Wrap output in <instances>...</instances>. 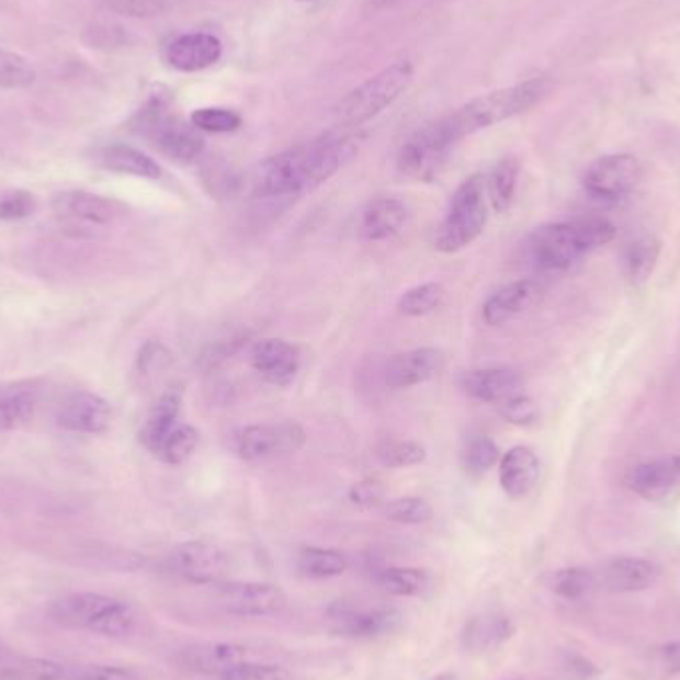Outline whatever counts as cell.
Here are the masks:
<instances>
[{
	"mask_svg": "<svg viewBox=\"0 0 680 680\" xmlns=\"http://www.w3.org/2000/svg\"><path fill=\"white\" fill-rule=\"evenodd\" d=\"M415 80V65L410 60H396L376 75L352 88L337 106V120L342 128H359L371 122L386 107L393 106Z\"/></svg>",
	"mask_w": 680,
	"mask_h": 680,
	"instance_id": "4",
	"label": "cell"
},
{
	"mask_svg": "<svg viewBox=\"0 0 680 680\" xmlns=\"http://www.w3.org/2000/svg\"><path fill=\"white\" fill-rule=\"evenodd\" d=\"M384 593L394 597H418L430 587V575L416 567H388L376 575Z\"/></svg>",
	"mask_w": 680,
	"mask_h": 680,
	"instance_id": "32",
	"label": "cell"
},
{
	"mask_svg": "<svg viewBox=\"0 0 680 680\" xmlns=\"http://www.w3.org/2000/svg\"><path fill=\"white\" fill-rule=\"evenodd\" d=\"M549 88L552 84L545 78H532L500 90H491L481 97L472 98L446 116L438 117L437 122L418 129L415 136L430 148L447 156V151L454 148L460 139L530 112L549 94Z\"/></svg>",
	"mask_w": 680,
	"mask_h": 680,
	"instance_id": "1",
	"label": "cell"
},
{
	"mask_svg": "<svg viewBox=\"0 0 680 680\" xmlns=\"http://www.w3.org/2000/svg\"><path fill=\"white\" fill-rule=\"evenodd\" d=\"M627 486L638 498L662 501L680 486V456L655 457L628 472Z\"/></svg>",
	"mask_w": 680,
	"mask_h": 680,
	"instance_id": "17",
	"label": "cell"
},
{
	"mask_svg": "<svg viewBox=\"0 0 680 680\" xmlns=\"http://www.w3.org/2000/svg\"><path fill=\"white\" fill-rule=\"evenodd\" d=\"M513 627L510 619L500 615H484L472 619L464 633V643L474 653H486L503 645L511 637Z\"/></svg>",
	"mask_w": 680,
	"mask_h": 680,
	"instance_id": "29",
	"label": "cell"
},
{
	"mask_svg": "<svg viewBox=\"0 0 680 680\" xmlns=\"http://www.w3.org/2000/svg\"><path fill=\"white\" fill-rule=\"evenodd\" d=\"M374 2H378L381 7H390L394 2H398V0H374Z\"/></svg>",
	"mask_w": 680,
	"mask_h": 680,
	"instance_id": "54",
	"label": "cell"
},
{
	"mask_svg": "<svg viewBox=\"0 0 680 680\" xmlns=\"http://www.w3.org/2000/svg\"><path fill=\"white\" fill-rule=\"evenodd\" d=\"M344 163H349L344 144L325 134L259 161L249 173V190L259 200L293 197L327 183Z\"/></svg>",
	"mask_w": 680,
	"mask_h": 680,
	"instance_id": "2",
	"label": "cell"
},
{
	"mask_svg": "<svg viewBox=\"0 0 680 680\" xmlns=\"http://www.w3.org/2000/svg\"><path fill=\"white\" fill-rule=\"evenodd\" d=\"M34 212H36V197L33 193L12 190L0 195V219L4 222H21L31 217Z\"/></svg>",
	"mask_w": 680,
	"mask_h": 680,
	"instance_id": "46",
	"label": "cell"
},
{
	"mask_svg": "<svg viewBox=\"0 0 680 680\" xmlns=\"http://www.w3.org/2000/svg\"><path fill=\"white\" fill-rule=\"evenodd\" d=\"M518 173L520 166L515 158H503L494 166V170L489 173L488 181V202L494 212H510L513 195H515V185H518Z\"/></svg>",
	"mask_w": 680,
	"mask_h": 680,
	"instance_id": "31",
	"label": "cell"
},
{
	"mask_svg": "<svg viewBox=\"0 0 680 680\" xmlns=\"http://www.w3.org/2000/svg\"><path fill=\"white\" fill-rule=\"evenodd\" d=\"M178 659L181 667L188 670L222 677L249 660V648L237 643H197L181 648Z\"/></svg>",
	"mask_w": 680,
	"mask_h": 680,
	"instance_id": "20",
	"label": "cell"
},
{
	"mask_svg": "<svg viewBox=\"0 0 680 680\" xmlns=\"http://www.w3.org/2000/svg\"><path fill=\"white\" fill-rule=\"evenodd\" d=\"M197 442H200V434L193 426H175L166 437V440L161 442L156 456L160 457L163 464L180 466L188 457L192 456L193 450L197 447Z\"/></svg>",
	"mask_w": 680,
	"mask_h": 680,
	"instance_id": "38",
	"label": "cell"
},
{
	"mask_svg": "<svg viewBox=\"0 0 680 680\" xmlns=\"http://www.w3.org/2000/svg\"><path fill=\"white\" fill-rule=\"evenodd\" d=\"M136 128L168 160L181 166L200 160L205 149V139L202 138L200 129L170 114V104L163 94L149 97L146 106L139 110L136 117Z\"/></svg>",
	"mask_w": 680,
	"mask_h": 680,
	"instance_id": "6",
	"label": "cell"
},
{
	"mask_svg": "<svg viewBox=\"0 0 680 680\" xmlns=\"http://www.w3.org/2000/svg\"><path fill=\"white\" fill-rule=\"evenodd\" d=\"M659 565L643 559V557H613L609 559L597 581H601L605 589L613 593H638L647 591L659 581Z\"/></svg>",
	"mask_w": 680,
	"mask_h": 680,
	"instance_id": "21",
	"label": "cell"
},
{
	"mask_svg": "<svg viewBox=\"0 0 680 680\" xmlns=\"http://www.w3.org/2000/svg\"><path fill=\"white\" fill-rule=\"evenodd\" d=\"M660 257V241L653 235L638 237L633 243L627 245L623 253V271L631 285L641 287L653 275L657 261Z\"/></svg>",
	"mask_w": 680,
	"mask_h": 680,
	"instance_id": "28",
	"label": "cell"
},
{
	"mask_svg": "<svg viewBox=\"0 0 680 680\" xmlns=\"http://www.w3.org/2000/svg\"><path fill=\"white\" fill-rule=\"evenodd\" d=\"M224 44L209 33L181 34L166 48L168 65L178 72H200L219 63Z\"/></svg>",
	"mask_w": 680,
	"mask_h": 680,
	"instance_id": "18",
	"label": "cell"
},
{
	"mask_svg": "<svg viewBox=\"0 0 680 680\" xmlns=\"http://www.w3.org/2000/svg\"><path fill=\"white\" fill-rule=\"evenodd\" d=\"M575 227H577V234H579V239L583 245L585 253L611 243L616 235L615 225L611 224L609 219H603V217L575 222Z\"/></svg>",
	"mask_w": 680,
	"mask_h": 680,
	"instance_id": "43",
	"label": "cell"
},
{
	"mask_svg": "<svg viewBox=\"0 0 680 680\" xmlns=\"http://www.w3.org/2000/svg\"><path fill=\"white\" fill-rule=\"evenodd\" d=\"M643 170L635 156L611 154L593 161L583 175L587 197L597 205H616L627 200L641 181Z\"/></svg>",
	"mask_w": 680,
	"mask_h": 680,
	"instance_id": "7",
	"label": "cell"
},
{
	"mask_svg": "<svg viewBox=\"0 0 680 680\" xmlns=\"http://www.w3.org/2000/svg\"><path fill=\"white\" fill-rule=\"evenodd\" d=\"M54 623L90 631L102 637H128L136 627L134 609L116 597L102 593H70L50 605Z\"/></svg>",
	"mask_w": 680,
	"mask_h": 680,
	"instance_id": "3",
	"label": "cell"
},
{
	"mask_svg": "<svg viewBox=\"0 0 680 680\" xmlns=\"http://www.w3.org/2000/svg\"><path fill=\"white\" fill-rule=\"evenodd\" d=\"M112 422V408L94 393H76L58 408L56 424L75 434H104Z\"/></svg>",
	"mask_w": 680,
	"mask_h": 680,
	"instance_id": "16",
	"label": "cell"
},
{
	"mask_svg": "<svg viewBox=\"0 0 680 680\" xmlns=\"http://www.w3.org/2000/svg\"><path fill=\"white\" fill-rule=\"evenodd\" d=\"M65 665L50 659H19L0 665V680H65Z\"/></svg>",
	"mask_w": 680,
	"mask_h": 680,
	"instance_id": "34",
	"label": "cell"
},
{
	"mask_svg": "<svg viewBox=\"0 0 680 680\" xmlns=\"http://www.w3.org/2000/svg\"><path fill=\"white\" fill-rule=\"evenodd\" d=\"M444 160H446V154H440L424 144L422 139L412 136L400 149L398 170L412 180L430 181L437 178Z\"/></svg>",
	"mask_w": 680,
	"mask_h": 680,
	"instance_id": "27",
	"label": "cell"
},
{
	"mask_svg": "<svg viewBox=\"0 0 680 680\" xmlns=\"http://www.w3.org/2000/svg\"><path fill=\"white\" fill-rule=\"evenodd\" d=\"M540 297V285L532 279H521L513 281L510 285L496 291L491 297L484 303L481 317L489 327H501L511 319L520 317L532 307L535 298Z\"/></svg>",
	"mask_w": 680,
	"mask_h": 680,
	"instance_id": "22",
	"label": "cell"
},
{
	"mask_svg": "<svg viewBox=\"0 0 680 680\" xmlns=\"http://www.w3.org/2000/svg\"><path fill=\"white\" fill-rule=\"evenodd\" d=\"M384 518L403 525H422L432 520V508L422 498H398L383 508Z\"/></svg>",
	"mask_w": 680,
	"mask_h": 680,
	"instance_id": "42",
	"label": "cell"
},
{
	"mask_svg": "<svg viewBox=\"0 0 680 680\" xmlns=\"http://www.w3.org/2000/svg\"><path fill=\"white\" fill-rule=\"evenodd\" d=\"M107 9L129 19H154L166 11V0H104Z\"/></svg>",
	"mask_w": 680,
	"mask_h": 680,
	"instance_id": "47",
	"label": "cell"
},
{
	"mask_svg": "<svg viewBox=\"0 0 680 680\" xmlns=\"http://www.w3.org/2000/svg\"><path fill=\"white\" fill-rule=\"evenodd\" d=\"M525 381L518 371L508 366H489L476 369L460 376V388L468 394L472 400L498 405L523 393Z\"/></svg>",
	"mask_w": 680,
	"mask_h": 680,
	"instance_id": "15",
	"label": "cell"
},
{
	"mask_svg": "<svg viewBox=\"0 0 680 680\" xmlns=\"http://www.w3.org/2000/svg\"><path fill=\"white\" fill-rule=\"evenodd\" d=\"M65 680H138V677L124 667L94 665V667L76 670L75 675L65 677Z\"/></svg>",
	"mask_w": 680,
	"mask_h": 680,
	"instance_id": "50",
	"label": "cell"
},
{
	"mask_svg": "<svg viewBox=\"0 0 680 680\" xmlns=\"http://www.w3.org/2000/svg\"><path fill=\"white\" fill-rule=\"evenodd\" d=\"M596 574L585 569V567H565L555 571L552 579V589L555 596L562 597L565 601H585L587 597L596 591Z\"/></svg>",
	"mask_w": 680,
	"mask_h": 680,
	"instance_id": "36",
	"label": "cell"
},
{
	"mask_svg": "<svg viewBox=\"0 0 680 680\" xmlns=\"http://www.w3.org/2000/svg\"><path fill=\"white\" fill-rule=\"evenodd\" d=\"M219 605L237 616H267L279 613L287 597L281 587L271 583L219 585Z\"/></svg>",
	"mask_w": 680,
	"mask_h": 680,
	"instance_id": "13",
	"label": "cell"
},
{
	"mask_svg": "<svg viewBox=\"0 0 680 680\" xmlns=\"http://www.w3.org/2000/svg\"><path fill=\"white\" fill-rule=\"evenodd\" d=\"M349 567L347 555L337 549L305 547L298 553V569L310 579H330L344 574Z\"/></svg>",
	"mask_w": 680,
	"mask_h": 680,
	"instance_id": "33",
	"label": "cell"
},
{
	"mask_svg": "<svg viewBox=\"0 0 680 680\" xmlns=\"http://www.w3.org/2000/svg\"><path fill=\"white\" fill-rule=\"evenodd\" d=\"M181 400L183 390L181 386H170L166 393L149 408L146 422L139 430L141 444L148 447L149 452H158L161 442L170 434L171 430L178 426V418L181 412Z\"/></svg>",
	"mask_w": 680,
	"mask_h": 680,
	"instance_id": "25",
	"label": "cell"
},
{
	"mask_svg": "<svg viewBox=\"0 0 680 680\" xmlns=\"http://www.w3.org/2000/svg\"><path fill=\"white\" fill-rule=\"evenodd\" d=\"M36 82L34 66L21 56L0 48V88L4 90H22Z\"/></svg>",
	"mask_w": 680,
	"mask_h": 680,
	"instance_id": "40",
	"label": "cell"
},
{
	"mask_svg": "<svg viewBox=\"0 0 680 680\" xmlns=\"http://www.w3.org/2000/svg\"><path fill=\"white\" fill-rule=\"evenodd\" d=\"M305 430L295 422L251 424L231 437V450L243 462H263L269 457L297 452L305 444Z\"/></svg>",
	"mask_w": 680,
	"mask_h": 680,
	"instance_id": "8",
	"label": "cell"
},
{
	"mask_svg": "<svg viewBox=\"0 0 680 680\" xmlns=\"http://www.w3.org/2000/svg\"><path fill=\"white\" fill-rule=\"evenodd\" d=\"M444 301H446L444 285L430 281L403 293V297L398 298V310L406 317H426L442 307Z\"/></svg>",
	"mask_w": 680,
	"mask_h": 680,
	"instance_id": "35",
	"label": "cell"
},
{
	"mask_svg": "<svg viewBox=\"0 0 680 680\" xmlns=\"http://www.w3.org/2000/svg\"><path fill=\"white\" fill-rule=\"evenodd\" d=\"M428 452L422 444L412 440H388L378 446L376 457L386 468H412L424 462Z\"/></svg>",
	"mask_w": 680,
	"mask_h": 680,
	"instance_id": "39",
	"label": "cell"
},
{
	"mask_svg": "<svg viewBox=\"0 0 680 680\" xmlns=\"http://www.w3.org/2000/svg\"><path fill=\"white\" fill-rule=\"evenodd\" d=\"M219 680H293V677L281 665L247 660V662H241L239 667L222 675Z\"/></svg>",
	"mask_w": 680,
	"mask_h": 680,
	"instance_id": "44",
	"label": "cell"
},
{
	"mask_svg": "<svg viewBox=\"0 0 680 680\" xmlns=\"http://www.w3.org/2000/svg\"><path fill=\"white\" fill-rule=\"evenodd\" d=\"M330 628L340 637L373 638L393 633L400 613L388 607H362L352 601H337L327 611Z\"/></svg>",
	"mask_w": 680,
	"mask_h": 680,
	"instance_id": "10",
	"label": "cell"
},
{
	"mask_svg": "<svg viewBox=\"0 0 680 680\" xmlns=\"http://www.w3.org/2000/svg\"><path fill=\"white\" fill-rule=\"evenodd\" d=\"M36 410L34 388L11 386L0 390V432L26 424Z\"/></svg>",
	"mask_w": 680,
	"mask_h": 680,
	"instance_id": "30",
	"label": "cell"
},
{
	"mask_svg": "<svg viewBox=\"0 0 680 680\" xmlns=\"http://www.w3.org/2000/svg\"><path fill=\"white\" fill-rule=\"evenodd\" d=\"M82 41L90 48H116L126 43V34L116 24L92 22L90 26H86Z\"/></svg>",
	"mask_w": 680,
	"mask_h": 680,
	"instance_id": "48",
	"label": "cell"
},
{
	"mask_svg": "<svg viewBox=\"0 0 680 680\" xmlns=\"http://www.w3.org/2000/svg\"><path fill=\"white\" fill-rule=\"evenodd\" d=\"M498 408H500L501 418L510 424L532 426L540 418V408L533 403V398H530L525 393L518 394L510 400L501 403Z\"/></svg>",
	"mask_w": 680,
	"mask_h": 680,
	"instance_id": "45",
	"label": "cell"
},
{
	"mask_svg": "<svg viewBox=\"0 0 680 680\" xmlns=\"http://www.w3.org/2000/svg\"><path fill=\"white\" fill-rule=\"evenodd\" d=\"M0 660H2V647H0Z\"/></svg>",
	"mask_w": 680,
	"mask_h": 680,
	"instance_id": "56",
	"label": "cell"
},
{
	"mask_svg": "<svg viewBox=\"0 0 680 680\" xmlns=\"http://www.w3.org/2000/svg\"><path fill=\"white\" fill-rule=\"evenodd\" d=\"M428 680H457V677L454 672H440L437 677H432V679Z\"/></svg>",
	"mask_w": 680,
	"mask_h": 680,
	"instance_id": "53",
	"label": "cell"
},
{
	"mask_svg": "<svg viewBox=\"0 0 680 680\" xmlns=\"http://www.w3.org/2000/svg\"><path fill=\"white\" fill-rule=\"evenodd\" d=\"M488 224V181L486 175L474 173L457 185L450 200L446 217L437 231L440 253H457L474 243Z\"/></svg>",
	"mask_w": 680,
	"mask_h": 680,
	"instance_id": "5",
	"label": "cell"
},
{
	"mask_svg": "<svg viewBox=\"0 0 680 680\" xmlns=\"http://www.w3.org/2000/svg\"><path fill=\"white\" fill-rule=\"evenodd\" d=\"M251 364L256 373L275 386H287L295 381L301 369L298 351L281 339L259 340L251 351Z\"/></svg>",
	"mask_w": 680,
	"mask_h": 680,
	"instance_id": "19",
	"label": "cell"
},
{
	"mask_svg": "<svg viewBox=\"0 0 680 680\" xmlns=\"http://www.w3.org/2000/svg\"><path fill=\"white\" fill-rule=\"evenodd\" d=\"M192 124L205 134H231L241 128L243 120L229 107H200L192 114Z\"/></svg>",
	"mask_w": 680,
	"mask_h": 680,
	"instance_id": "41",
	"label": "cell"
},
{
	"mask_svg": "<svg viewBox=\"0 0 680 680\" xmlns=\"http://www.w3.org/2000/svg\"><path fill=\"white\" fill-rule=\"evenodd\" d=\"M53 212L66 229L92 235L114 224L122 215V205L98 193L70 190L54 195Z\"/></svg>",
	"mask_w": 680,
	"mask_h": 680,
	"instance_id": "9",
	"label": "cell"
},
{
	"mask_svg": "<svg viewBox=\"0 0 680 680\" xmlns=\"http://www.w3.org/2000/svg\"><path fill=\"white\" fill-rule=\"evenodd\" d=\"M540 472L542 464L532 447H511L500 460L501 489L511 500H521L532 494L540 479Z\"/></svg>",
	"mask_w": 680,
	"mask_h": 680,
	"instance_id": "23",
	"label": "cell"
},
{
	"mask_svg": "<svg viewBox=\"0 0 680 680\" xmlns=\"http://www.w3.org/2000/svg\"><path fill=\"white\" fill-rule=\"evenodd\" d=\"M295 2H315V0H295Z\"/></svg>",
	"mask_w": 680,
	"mask_h": 680,
	"instance_id": "55",
	"label": "cell"
},
{
	"mask_svg": "<svg viewBox=\"0 0 680 680\" xmlns=\"http://www.w3.org/2000/svg\"><path fill=\"white\" fill-rule=\"evenodd\" d=\"M171 364V354L158 340H148L138 352L139 374H156Z\"/></svg>",
	"mask_w": 680,
	"mask_h": 680,
	"instance_id": "49",
	"label": "cell"
},
{
	"mask_svg": "<svg viewBox=\"0 0 680 680\" xmlns=\"http://www.w3.org/2000/svg\"><path fill=\"white\" fill-rule=\"evenodd\" d=\"M530 251L535 265L549 273L567 271L585 256L575 224H547L537 227L530 239Z\"/></svg>",
	"mask_w": 680,
	"mask_h": 680,
	"instance_id": "11",
	"label": "cell"
},
{
	"mask_svg": "<svg viewBox=\"0 0 680 680\" xmlns=\"http://www.w3.org/2000/svg\"><path fill=\"white\" fill-rule=\"evenodd\" d=\"M383 498V486L376 479L356 481L349 491V500L361 508H373Z\"/></svg>",
	"mask_w": 680,
	"mask_h": 680,
	"instance_id": "51",
	"label": "cell"
},
{
	"mask_svg": "<svg viewBox=\"0 0 680 680\" xmlns=\"http://www.w3.org/2000/svg\"><path fill=\"white\" fill-rule=\"evenodd\" d=\"M408 207L396 197H378L366 203L359 217V231L366 241L390 239L405 227Z\"/></svg>",
	"mask_w": 680,
	"mask_h": 680,
	"instance_id": "24",
	"label": "cell"
},
{
	"mask_svg": "<svg viewBox=\"0 0 680 680\" xmlns=\"http://www.w3.org/2000/svg\"><path fill=\"white\" fill-rule=\"evenodd\" d=\"M98 163L107 171L134 175L144 180H160L161 168L158 161L149 158L141 149L132 148L128 144H112L100 149Z\"/></svg>",
	"mask_w": 680,
	"mask_h": 680,
	"instance_id": "26",
	"label": "cell"
},
{
	"mask_svg": "<svg viewBox=\"0 0 680 680\" xmlns=\"http://www.w3.org/2000/svg\"><path fill=\"white\" fill-rule=\"evenodd\" d=\"M171 571L193 585H217L229 571L227 553L207 542H185L170 553Z\"/></svg>",
	"mask_w": 680,
	"mask_h": 680,
	"instance_id": "12",
	"label": "cell"
},
{
	"mask_svg": "<svg viewBox=\"0 0 680 680\" xmlns=\"http://www.w3.org/2000/svg\"><path fill=\"white\" fill-rule=\"evenodd\" d=\"M500 446L489 437L478 434L469 438L462 452V464L472 476H481L500 464Z\"/></svg>",
	"mask_w": 680,
	"mask_h": 680,
	"instance_id": "37",
	"label": "cell"
},
{
	"mask_svg": "<svg viewBox=\"0 0 680 680\" xmlns=\"http://www.w3.org/2000/svg\"><path fill=\"white\" fill-rule=\"evenodd\" d=\"M444 371V354L438 349H412L394 354L384 369V381L394 390H405L430 383Z\"/></svg>",
	"mask_w": 680,
	"mask_h": 680,
	"instance_id": "14",
	"label": "cell"
},
{
	"mask_svg": "<svg viewBox=\"0 0 680 680\" xmlns=\"http://www.w3.org/2000/svg\"><path fill=\"white\" fill-rule=\"evenodd\" d=\"M660 659L670 675H680V641H672L660 648Z\"/></svg>",
	"mask_w": 680,
	"mask_h": 680,
	"instance_id": "52",
	"label": "cell"
}]
</instances>
